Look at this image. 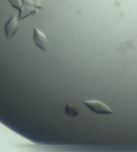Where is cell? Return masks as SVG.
<instances>
[{
    "label": "cell",
    "instance_id": "cell-5",
    "mask_svg": "<svg viewBox=\"0 0 137 152\" xmlns=\"http://www.w3.org/2000/svg\"><path fill=\"white\" fill-rule=\"evenodd\" d=\"M78 110L76 106L72 104H68L66 105L65 108V113L69 117L74 118L78 115Z\"/></svg>",
    "mask_w": 137,
    "mask_h": 152
},
{
    "label": "cell",
    "instance_id": "cell-6",
    "mask_svg": "<svg viewBox=\"0 0 137 152\" xmlns=\"http://www.w3.org/2000/svg\"><path fill=\"white\" fill-rule=\"evenodd\" d=\"M9 2L13 8L20 10L23 5V0H8Z\"/></svg>",
    "mask_w": 137,
    "mask_h": 152
},
{
    "label": "cell",
    "instance_id": "cell-2",
    "mask_svg": "<svg viewBox=\"0 0 137 152\" xmlns=\"http://www.w3.org/2000/svg\"><path fill=\"white\" fill-rule=\"evenodd\" d=\"M83 103L91 111L98 114H111L113 112L105 103L96 100H84Z\"/></svg>",
    "mask_w": 137,
    "mask_h": 152
},
{
    "label": "cell",
    "instance_id": "cell-4",
    "mask_svg": "<svg viewBox=\"0 0 137 152\" xmlns=\"http://www.w3.org/2000/svg\"><path fill=\"white\" fill-rule=\"evenodd\" d=\"M18 19L15 14L11 17L4 25L5 37L7 39H10L15 35L18 29Z\"/></svg>",
    "mask_w": 137,
    "mask_h": 152
},
{
    "label": "cell",
    "instance_id": "cell-3",
    "mask_svg": "<svg viewBox=\"0 0 137 152\" xmlns=\"http://www.w3.org/2000/svg\"><path fill=\"white\" fill-rule=\"evenodd\" d=\"M33 40L34 44L40 49L46 52L49 47V42L46 35L41 31L34 27Z\"/></svg>",
    "mask_w": 137,
    "mask_h": 152
},
{
    "label": "cell",
    "instance_id": "cell-1",
    "mask_svg": "<svg viewBox=\"0 0 137 152\" xmlns=\"http://www.w3.org/2000/svg\"><path fill=\"white\" fill-rule=\"evenodd\" d=\"M41 0H23V5L19 11L18 20H21L29 15H38L39 10L43 9Z\"/></svg>",
    "mask_w": 137,
    "mask_h": 152
}]
</instances>
